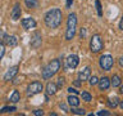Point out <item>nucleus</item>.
Here are the masks:
<instances>
[{"label":"nucleus","instance_id":"1","mask_svg":"<svg viewBox=\"0 0 123 116\" xmlns=\"http://www.w3.org/2000/svg\"><path fill=\"white\" fill-rule=\"evenodd\" d=\"M62 19H63V13L58 8H53V9L48 10L45 13V17H44L45 25L49 29H58L62 23Z\"/></svg>","mask_w":123,"mask_h":116},{"label":"nucleus","instance_id":"9","mask_svg":"<svg viewBox=\"0 0 123 116\" xmlns=\"http://www.w3.org/2000/svg\"><path fill=\"white\" fill-rule=\"evenodd\" d=\"M18 71H19V67H18V66H13V67H10L5 73H4V81H10V80H13L14 77L18 75Z\"/></svg>","mask_w":123,"mask_h":116},{"label":"nucleus","instance_id":"11","mask_svg":"<svg viewBox=\"0 0 123 116\" xmlns=\"http://www.w3.org/2000/svg\"><path fill=\"white\" fill-rule=\"evenodd\" d=\"M21 14H22L21 5H19L18 3H17V4H14L13 9H12V12H10V18L13 19V21H17V19L21 18Z\"/></svg>","mask_w":123,"mask_h":116},{"label":"nucleus","instance_id":"22","mask_svg":"<svg viewBox=\"0 0 123 116\" xmlns=\"http://www.w3.org/2000/svg\"><path fill=\"white\" fill-rule=\"evenodd\" d=\"M81 95H82V101H85V102H90V101L92 99V97L88 92H82Z\"/></svg>","mask_w":123,"mask_h":116},{"label":"nucleus","instance_id":"33","mask_svg":"<svg viewBox=\"0 0 123 116\" xmlns=\"http://www.w3.org/2000/svg\"><path fill=\"white\" fill-rule=\"evenodd\" d=\"M119 66H121V67H123V56L119 57Z\"/></svg>","mask_w":123,"mask_h":116},{"label":"nucleus","instance_id":"18","mask_svg":"<svg viewBox=\"0 0 123 116\" xmlns=\"http://www.w3.org/2000/svg\"><path fill=\"white\" fill-rule=\"evenodd\" d=\"M9 101L13 102V103L19 102V101H21V94H19V92L18 90H13V93H12L10 97H9Z\"/></svg>","mask_w":123,"mask_h":116},{"label":"nucleus","instance_id":"20","mask_svg":"<svg viewBox=\"0 0 123 116\" xmlns=\"http://www.w3.org/2000/svg\"><path fill=\"white\" fill-rule=\"evenodd\" d=\"M118 98L117 97H109V99H108V104H109L110 107H113V108H115L119 104V102H118Z\"/></svg>","mask_w":123,"mask_h":116},{"label":"nucleus","instance_id":"36","mask_svg":"<svg viewBox=\"0 0 123 116\" xmlns=\"http://www.w3.org/2000/svg\"><path fill=\"white\" fill-rule=\"evenodd\" d=\"M119 107H121L122 110H123V101H121V102H119Z\"/></svg>","mask_w":123,"mask_h":116},{"label":"nucleus","instance_id":"13","mask_svg":"<svg viewBox=\"0 0 123 116\" xmlns=\"http://www.w3.org/2000/svg\"><path fill=\"white\" fill-rule=\"evenodd\" d=\"M99 89L100 90H108L109 89V87H110V79L109 77H106V76H103L101 79L99 80Z\"/></svg>","mask_w":123,"mask_h":116},{"label":"nucleus","instance_id":"23","mask_svg":"<svg viewBox=\"0 0 123 116\" xmlns=\"http://www.w3.org/2000/svg\"><path fill=\"white\" fill-rule=\"evenodd\" d=\"M95 5H96V10H98V15H99V17H101V15H103V9H101V3H100V0H96Z\"/></svg>","mask_w":123,"mask_h":116},{"label":"nucleus","instance_id":"21","mask_svg":"<svg viewBox=\"0 0 123 116\" xmlns=\"http://www.w3.org/2000/svg\"><path fill=\"white\" fill-rule=\"evenodd\" d=\"M14 111H17L15 106H5L0 110V114H9V112H14Z\"/></svg>","mask_w":123,"mask_h":116},{"label":"nucleus","instance_id":"26","mask_svg":"<svg viewBox=\"0 0 123 116\" xmlns=\"http://www.w3.org/2000/svg\"><path fill=\"white\" fill-rule=\"evenodd\" d=\"M4 54H5V45H4L3 43H0V62H1Z\"/></svg>","mask_w":123,"mask_h":116},{"label":"nucleus","instance_id":"19","mask_svg":"<svg viewBox=\"0 0 123 116\" xmlns=\"http://www.w3.org/2000/svg\"><path fill=\"white\" fill-rule=\"evenodd\" d=\"M25 4L27 8H30V9H36L38 7V1L37 0H25Z\"/></svg>","mask_w":123,"mask_h":116},{"label":"nucleus","instance_id":"27","mask_svg":"<svg viewBox=\"0 0 123 116\" xmlns=\"http://www.w3.org/2000/svg\"><path fill=\"white\" fill-rule=\"evenodd\" d=\"M96 115H99V116H103V115H104V116H110L111 114H110L109 111H106V110H101V111H99Z\"/></svg>","mask_w":123,"mask_h":116},{"label":"nucleus","instance_id":"17","mask_svg":"<svg viewBox=\"0 0 123 116\" xmlns=\"http://www.w3.org/2000/svg\"><path fill=\"white\" fill-rule=\"evenodd\" d=\"M110 84L113 85V88H115V87H119V85L122 84V80H121V76L119 75H113L111 76V79H110Z\"/></svg>","mask_w":123,"mask_h":116},{"label":"nucleus","instance_id":"24","mask_svg":"<svg viewBox=\"0 0 123 116\" xmlns=\"http://www.w3.org/2000/svg\"><path fill=\"white\" fill-rule=\"evenodd\" d=\"M71 112H72V114H74V115H85V110H83V108H76V107H72Z\"/></svg>","mask_w":123,"mask_h":116},{"label":"nucleus","instance_id":"15","mask_svg":"<svg viewBox=\"0 0 123 116\" xmlns=\"http://www.w3.org/2000/svg\"><path fill=\"white\" fill-rule=\"evenodd\" d=\"M58 90V85L55 83H51V81H49L48 84H46V93H48V95H54Z\"/></svg>","mask_w":123,"mask_h":116},{"label":"nucleus","instance_id":"34","mask_svg":"<svg viewBox=\"0 0 123 116\" xmlns=\"http://www.w3.org/2000/svg\"><path fill=\"white\" fill-rule=\"evenodd\" d=\"M119 29H121L123 31V18L121 19V22H119Z\"/></svg>","mask_w":123,"mask_h":116},{"label":"nucleus","instance_id":"4","mask_svg":"<svg viewBox=\"0 0 123 116\" xmlns=\"http://www.w3.org/2000/svg\"><path fill=\"white\" fill-rule=\"evenodd\" d=\"M104 46V43H103V39L99 34H95L92 35L91 40H90V50L92 53H99L100 50L103 49Z\"/></svg>","mask_w":123,"mask_h":116},{"label":"nucleus","instance_id":"12","mask_svg":"<svg viewBox=\"0 0 123 116\" xmlns=\"http://www.w3.org/2000/svg\"><path fill=\"white\" fill-rule=\"evenodd\" d=\"M3 39H4V43L9 46H15L18 44V39L15 35H4Z\"/></svg>","mask_w":123,"mask_h":116},{"label":"nucleus","instance_id":"8","mask_svg":"<svg viewBox=\"0 0 123 116\" xmlns=\"http://www.w3.org/2000/svg\"><path fill=\"white\" fill-rule=\"evenodd\" d=\"M65 62H67V68L74 70V68H77V66H78V63H80V58H78L77 54H71V56L67 57Z\"/></svg>","mask_w":123,"mask_h":116},{"label":"nucleus","instance_id":"28","mask_svg":"<svg viewBox=\"0 0 123 116\" xmlns=\"http://www.w3.org/2000/svg\"><path fill=\"white\" fill-rule=\"evenodd\" d=\"M56 85H58V88H62L64 85V77H59V79H58V83H56Z\"/></svg>","mask_w":123,"mask_h":116},{"label":"nucleus","instance_id":"30","mask_svg":"<svg viewBox=\"0 0 123 116\" xmlns=\"http://www.w3.org/2000/svg\"><path fill=\"white\" fill-rule=\"evenodd\" d=\"M80 36H81V39H85V37H86V29H81Z\"/></svg>","mask_w":123,"mask_h":116},{"label":"nucleus","instance_id":"29","mask_svg":"<svg viewBox=\"0 0 123 116\" xmlns=\"http://www.w3.org/2000/svg\"><path fill=\"white\" fill-rule=\"evenodd\" d=\"M68 93H69V94H78V90L71 87V88H68Z\"/></svg>","mask_w":123,"mask_h":116},{"label":"nucleus","instance_id":"25","mask_svg":"<svg viewBox=\"0 0 123 116\" xmlns=\"http://www.w3.org/2000/svg\"><path fill=\"white\" fill-rule=\"evenodd\" d=\"M88 83H90L91 87H94V85H96L99 83V79L96 76H90V77H88Z\"/></svg>","mask_w":123,"mask_h":116},{"label":"nucleus","instance_id":"32","mask_svg":"<svg viewBox=\"0 0 123 116\" xmlns=\"http://www.w3.org/2000/svg\"><path fill=\"white\" fill-rule=\"evenodd\" d=\"M72 3H73V0H67V3H65V7H67V8H71V7H72Z\"/></svg>","mask_w":123,"mask_h":116},{"label":"nucleus","instance_id":"3","mask_svg":"<svg viewBox=\"0 0 123 116\" xmlns=\"http://www.w3.org/2000/svg\"><path fill=\"white\" fill-rule=\"evenodd\" d=\"M77 29V14L71 13L67 19V31H65V40H72L76 35Z\"/></svg>","mask_w":123,"mask_h":116},{"label":"nucleus","instance_id":"5","mask_svg":"<svg viewBox=\"0 0 123 116\" xmlns=\"http://www.w3.org/2000/svg\"><path fill=\"white\" fill-rule=\"evenodd\" d=\"M44 90V85H42L40 81H32L31 84H28V87L26 89V94L27 97H33L38 94V93H41Z\"/></svg>","mask_w":123,"mask_h":116},{"label":"nucleus","instance_id":"16","mask_svg":"<svg viewBox=\"0 0 123 116\" xmlns=\"http://www.w3.org/2000/svg\"><path fill=\"white\" fill-rule=\"evenodd\" d=\"M68 104L71 107H77L80 104V99H78V97H77V94H72V95H69L68 97Z\"/></svg>","mask_w":123,"mask_h":116},{"label":"nucleus","instance_id":"6","mask_svg":"<svg viewBox=\"0 0 123 116\" xmlns=\"http://www.w3.org/2000/svg\"><path fill=\"white\" fill-rule=\"evenodd\" d=\"M114 65V59L110 54H104L99 58V66L101 67L104 71H109Z\"/></svg>","mask_w":123,"mask_h":116},{"label":"nucleus","instance_id":"14","mask_svg":"<svg viewBox=\"0 0 123 116\" xmlns=\"http://www.w3.org/2000/svg\"><path fill=\"white\" fill-rule=\"evenodd\" d=\"M90 76H91V68L90 67H85L83 70H81V71L78 72V77H80L78 80H82V81L88 80Z\"/></svg>","mask_w":123,"mask_h":116},{"label":"nucleus","instance_id":"31","mask_svg":"<svg viewBox=\"0 0 123 116\" xmlns=\"http://www.w3.org/2000/svg\"><path fill=\"white\" fill-rule=\"evenodd\" d=\"M33 115H36V116H42V115H44V111H42V110H35L33 111Z\"/></svg>","mask_w":123,"mask_h":116},{"label":"nucleus","instance_id":"2","mask_svg":"<svg viewBox=\"0 0 123 116\" xmlns=\"http://www.w3.org/2000/svg\"><path fill=\"white\" fill-rule=\"evenodd\" d=\"M60 59H53L51 62H49L48 66L42 70V79L44 80H49L55 75V73L60 70Z\"/></svg>","mask_w":123,"mask_h":116},{"label":"nucleus","instance_id":"7","mask_svg":"<svg viewBox=\"0 0 123 116\" xmlns=\"http://www.w3.org/2000/svg\"><path fill=\"white\" fill-rule=\"evenodd\" d=\"M41 43H42V36H41V34L38 32V31L33 32L32 37H31V41H30L31 48H33V49L40 48V46H41Z\"/></svg>","mask_w":123,"mask_h":116},{"label":"nucleus","instance_id":"35","mask_svg":"<svg viewBox=\"0 0 123 116\" xmlns=\"http://www.w3.org/2000/svg\"><path fill=\"white\" fill-rule=\"evenodd\" d=\"M119 93H121V94H123V85H122V84L119 85Z\"/></svg>","mask_w":123,"mask_h":116},{"label":"nucleus","instance_id":"10","mask_svg":"<svg viewBox=\"0 0 123 116\" xmlns=\"http://www.w3.org/2000/svg\"><path fill=\"white\" fill-rule=\"evenodd\" d=\"M21 25L25 30H31V29H35L37 25V22L35 21L32 17H27V18H23L21 21Z\"/></svg>","mask_w":123,"mask_h":116}]
</instances>
